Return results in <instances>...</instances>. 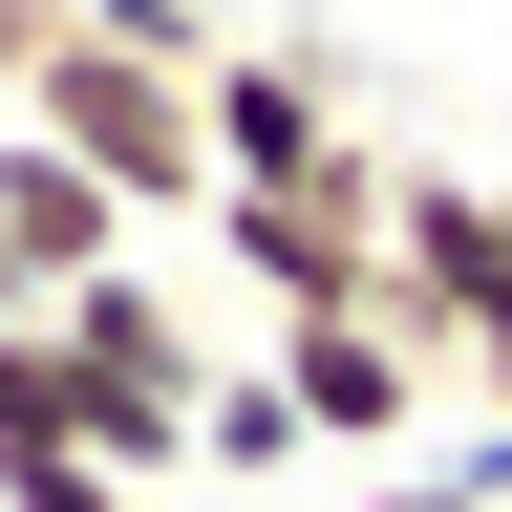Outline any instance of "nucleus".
Here are the masks:
<instances>
[{"label": "nucleus", "instance_id": "1", "mask_svg": "<svg viewBox=\"0 0 512 512\" xmlns=\"http://www.w3.org/2000/svg\"><path fill=\"white\" fill-rule=\"evenodd\" d=\"M43 320H64V384H86V470L171 491V470H192V384H214V320H192L150 256H107V278L43 299Z\"/></svg>", "mask_w": 512, "mask_h": 512}, {"label": "nucleus", "instance_id": "2", "mask_svg": "<svg viewBox=\"0 0 512 512\" xmlns=\"http://www.w3.org/2000/svg\"><path fill=\"white\" fill-rule=\"evenodd\" d=\"M0 128L86 150V171L128 192V214H214V86H192V64H150V43H43Z\"/></svg>", "mask_w": 512, "mask_h": 512}, {"label": "nucleus", "instance_id": "3", "mask_svg": "<svg viewBox=\"0 0 512 512\" xmlns=\"http://www.w3.org/2000/svg\"><path fill=\"white\" fill-rule=\"evenodd\" d=\"M342 171H384L363 107H342V64L320 43H235L214 64V192H342Z\"/></svg>", "mask_w": 512, "mask_h": 512}, {"label": "nucleus", "instance_id": "4", "mask_svg": "<svg viewBox=\"0 0 512 512\" xmlns=\"http://www.w3.org/2000/svg\"><path fill=\"white\" fill-rule=\"evenodd\" d=\"M384 171H406V150H384ZM384 171H342V192H214V256L256 278V320H342L384 278Z\"/></svg>", "mask_w": 512, "mask_h": 512}, {"label": "nucleus", "instance_id": "5", "mask_svg": "<svg viewBox=\"0 0 512 512\" xmlns=\"http://www.w3.org/2000/svg\"><path fill=\"white\" fill-rule=\"evenodd\" d=\"M256 363H278V406H299V448H363V470H384V448L427 427V363L384 342L363 299H342V320H256Z\"/></svg>", "mask_w": 512, "mask_h": 512}, {"label": "nucleus", "instance_id": "6", "mask_svg": "<svg viewBox=\"0 0 512 512\" xmlns=\"http://www.w3.org/2000/svg\"><path fill=\"white\" fill-rule=\"evenodd\" d=\"M107 256H128V192L86 150H43V128H0V278H22V299H86Z\"/></svg>", "mask_w": 512, "mask_h": 512}, {"label": "nucleus", "instance_id": "7", "mask_svg": "<svg viewBox=\"0 0 512 512\" xmlns=\"http://www.w3.org/2000/svg\"><path fill=\"white\" fill-rule=\"evenodd\" d=\"M192 470H299V406H278V363H214V384H192Z\"/></svg>", "mask_w": 512, "mask_h": 512}, {"label": "nucleus", "instance_id": "8", "mask_svg": "<svg viewBox=\"0 0 512 512\" xmlns=\"http://www.w3.org/2000/svg\"><path fill=\"white\" fill-rule=\"evenodd\" d=\"M0 448H86V384H64V320H0Z\"/></svg>", "mask_w": 512, "mask_h": 512}, {"label": "nucleus", "instance_id": "9", "mask_svg": "<svg viewBox=\"0 0 512 512\" xmlns=\"http://www.w3.org/2000/svg\"><path fill=\"white\" fill-rule=\"evenodd\" d=\"M0 512H150V491L86 470V448H0Z\"/></svg>", "mask_w": 512, "mask_h": 512}, {"label": "nucleus", "instance_id": "10", "mask_svg": "<svg viewBox=\"0 0 512 512\" xmlns=\"http://www.w3.org/2000/svg\"><path fill=\"white\" fill-rule=\"evenodd\" d=\"M43 43H86V0H0V107H22V64Z\"/></svg>", "mask_w": 512, "mask_h": 512}, {"label": "nucleus", "instance_id": "11", "mask_svg": "<svg viewBox=\"0 0 512 512\" xmlns=\"http://www.w3.org/2000/svg\"><path fill=\"white\" fill-rule=\"evenodd\" d=\"M342 512H470V470H363Z\"/></svg>", "mask_w": 512, "mask_h": 512}, {"label": "nucleus", "instance_id": "12", "mask_svg": "<svg viewBox=\"0 0 512 512\" xmlns=\"http://www.w3.org/2000/svg\"><path fill=\"white\" fill-rule=\"evenodd\" d=\"M491 235H512V171H491Z\"/></svg>", "mask_w": 512, "mask_h": 512}, {"label": "nucleus", "instance_id": "13", "mask_svg": "<svg viewBox=\"0 0 512 512\" xmlns=\"http://www.w3.org/2000/svg\"><path fill=\"white\" fill-rule=\"evenodd\" d=\"M0 320H22V278H0Z\"/></svg>", "mask_w": 512, "mask_h": 512}]
</instances>
